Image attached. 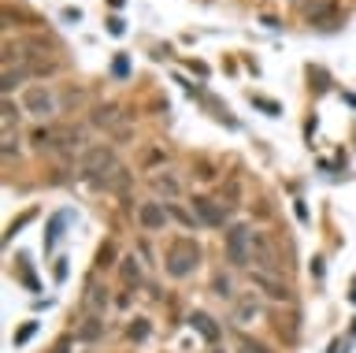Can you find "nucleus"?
Masks as SVG:
<instances>
[{
    "instance_id": "nucleus-34",
    "label": "nucleus",
    "mask_w": 356,
    "mask_h": 353,
    "mask_svg": "<svg viewBox=\"0 0 356 353\" xmlns=\"http://www.w3.org/2000/svg\"><path fill=\"white\" fill-rule=\"evenodd\" d=\"M211 353H222V350H219V346H211Z\"/></svg>"
},
{
    "instance_id": "nucleus-30",
    "label": "nucleus",
    "mask_w": 356,
    "mask_h": 353,
    "mask_svg": "<svg viewBox=\"0 0 356 353\" xmlns=\"http://www.w3.org/2000/svg\"><path fill=\"white\" fill-rule=\"evenodd\" d=\"M127 71H130V63H127V56H119V60H115V74H119V79H127Z\"/></svg>"
},
{
    "instance_id": "nucleus-11",
    "label": "nucleus",
    "mask_w": 356,
    "mask_h": 353,
    "mask_svg": "<svg viewBox=\"0 0 356 353\" xmlns=\"http://www.w3.org/2000/svg\"><path fill=\"white\" fill-rule=\"evenodd\" d=\"M115 275H119V286H122V290L134 294V290L145 283V264H141V257H122V264L115 268Z\"/></svg>"
},
{
    "instance_id": "nucleus-5",
    "label": "nucleus",
    "mask_w": 356,
    "mask_h": 353,
    "mask_svg": "<svg viewBox=\"0 0 356 353\" xmlns=\"http://www.w3.org/2000/svg\"><path fill=\"white\" fill-rule=\"evenodd\" d=\"M189 208H193V216H197L200 227H211V230L227 227V205H219L216 197H193Z\"/></svg>"
},
{
    "instance_id": "nucleus-26",
    "label": "nucleus",
    "mask_w": 356,
    "mask_h": 353,
    "mask_svg": "<svg viewBox=\"0 0 356 353\" xmlns=\"http://www.w3.org/2000/svg\"><path fill=\"white\" fill-rule=\"evenodd\" d=\"M15 157H19V138L4 130V160H15Z\"/></svg>"
},
{
    "instance_id": "nucleus-17",
    "label": "nucleus",
    "mask_w": 356,
    "mask_h": 353,
    "mask_svg": "<svg viewBox=\"0 0 356 353\" xmlns=\"http://www.w3.org/2000/svg\"><path fill=\"white\" fill-rule=\"evenodd\" d=\"M111 305V297H108V290L100 283H89V294H86V308L93 316H104V308Z\"/></svg>"
},
{
    "instance_id": "nucleus-16",
    "label": "nucleus",
    "mask_w": 356,
    "mask_h": 353,
    "mask_svg": "<svg viewBox=\"0 0 356 353\" xmlns=\"http://www.w3.org/2000/svg\"><path fill=\"white\" fill-rule=\"evenodd\" d=\"M104 186H108V190L115 194V197H130L134 175H130V171H127V168H122V164H119V168H115V171L108 175V182H104Z\"/></svg>"
},
{
    "instance_id": "nucleus-1",
    "label": "nucleus",
    "mask_w": 356,
    "mask_h": 353,
    "mask_svg": "<svg viewBox=\"0 0 356 353\" xmlns=\"http://www.w3.org/2000/svg\"><path fill=\"white\" fill-rule=\"evenodd\" d=\"M200 264H204V249H200V242L193 235H175L163 246V272L171 279H189Z\"/></svg>"
},
{
    "instance_id": "nucleus-2",
    "label": "nucleus",
    "mask_w": 356,
    "mask_h": 353,
    "mask_svg": "<svg viewBox=\"0 0 356 353\" xmlns=\"http://www.w3.org/2000/svg\"><path fill=\"white\" fill-rule=\"evenodd\" d=\"M119 168V160H115V149L111 146H89L82 149V179L89 182H108V175Z\"/></svg>"
},
{
    "instance_id": "nucleus-15",
    "label": "nucleus",
    "mask_w": 356,
    "mask_h": 353,
    "mask_svg": "<svg viewBox=\"0 0 356 353\" xmlns=\"http://www.w3.org/2000/svg\"><path fill=\"white\" fill-rule=\"evenodd\" d=\"M78 338H82L86 346H93V342L104 338V316H93V313H89V316L82 320V327H78Z\"/></svg>"
},
{
    "instance_id": "nucleus-4",
    "label": "nucleus",
    "mask_w": 356,
    "mask_h": 353,
    "mask_svg": "<svg viewBox=\"0 0 356 353\" xmlns=\"http://www.w3.org/2000/svg\"><path fill=\"white\" fill-rule=\"evenodd\" d=\"M22 112L33 116V119H52L60 112V101L52 97L49 86H26V90H22Z\"/></svg>"
},
{
    "instance_id": "nucleus-31",
    "label": "nucleus",
    "mask_w": 356,
    "mask_h": 353,
    "mask_svg": "<svg viewBox=\"0 0 356 353\" xmlns=\"http://www.w3.org/2000/svg\"><path fill=\"white\" fill-rule=\"evenodd\" d=\"M71 346H74L71 338H60V342H56V350H52V353H71Z\"/></svg>"
},
{
    "instance_id": "nucleus-21",
    "label": "nucleus",
    "mask_w": 356,
    "mask_h": 353,
    "mask_svg": "<svg viewBox=\"0 0 356 353\" xmlns=\"http://www.w3.org/2000/svg\"><path fill=\"white\" fill-rule=\"evenodd\" d=\"M211 294L222 297V301H234V297H238V294H234V283H230L227 272H216V275H211Z\"/></svg>"
},
{
    "instance_id": "nucleus-22",
    "label": "nucleus",
    "mask_w": 356,
    "mask_h": 353,
    "mask_svg": "<svg viewBox=\"0 0 356 353\" xmlns=\"http://www.w3.org/2000/svg\"><path fill=\"white\" fill-rule=\"evenodd\" d=\"M149 335H152V320H145V316L130 320V327H127V338H130V342H145Z\"/></svg>"
},
{
    "instance_id": "nucleus-27",
    "label": "nucleus",
    "mask_w": 356,
    "mask_h": 353,
    "mask_svg": "<svg viewBox=\"0 0 356 353\" xmlns=\"http://www.w3.org/2000/svg\"><path fill=\"white\" fill-rule=\"evenodd\" d=\"M33 216H38V212H33V208H30V212H22V216L15 219V223H11V227H8V235H4V238L11 242V238H15V235H19V230H22V227H26V223H30V219H33Z\"/></svg>"
},
{
    "instance_id": "nucleus-20",
    "label": "nucleus",
    "mask_w": 356,
    "mask_h": 353,
    "mask_svg": "<svg viewBox=\"0 0 356 353\" xmlns=\"http://www.w3.org/2000/svg\"><path fill=\"white\" fill-rule=\"evenodd\" d=\"M15 23H22V26H41V15H33V12H26V8H22V12H19V8H4V26L11 30V26H15Z\"/></svg>"
},
{
    "instance_id": "nucleus-14",
    "label": "nucleus",
    "mask_w": 356,
    "mask_h": 353,
    "mask_svg": "<svg viewBox=\"0 0 356 353\" xmlns=\"http://www.w3.org/2000/svg\"><path fill=\"white\" fill-rule=\"evenodd\" d=\"M30 79H33V74H30L26 63H15V68H4V86H0V90H4V97H11L15 90H22Z\"/></svg>"
},
{
    "instance_id": "nucleus-12",
    "label": "nucleus",
    "mask_w": 356,
    "mask_h": 353,
    "mask_svg": "<svg viewBox=\"0 0 356 353\" xmlns=\"http://www.w3.org/2000/svg\"><path fill=\"white\" fill-rule=\"evenodd\" d=\"M189 327H193L197 335L208 342V346H219L222 331H219V324H216V320H211L208 313H200V308H197V313H189Z\"/></svg>"
},
{
    "instance_id": "nucleus-32",
    "label": "nucleus",
    "mask_w": 356,
    "mask_h": 353,
    "mask_svg": "<svg viewBox=\"0 0 356 353\" xmlns=\"http://www.w3.org/2000/svg\"><path fill=\"white\" fill-rule=\"evenodd\" d=\"M323 272H327V268H323V257H316V260H312V275H316V279H323Z\"/></svg>"
},
{
    "instance_id": "nucleus-28",
    "label": "nucleus",
    "mask_w": 356,
    "mask_h": 353,
    "mask_svg": "<svg viewBox=\"0 0 356 353\" xmlns=\"http://www.w3.org/2000/svg\"><path fill=\"white\" fill-rule=\"evenodd\" d=\"M33 335H38V324H33V320H30L26 327H19V331H15V346H22V342H30Z\"/></svg>"
},
{
    "instance_id": "nucleus-9",
    "label": "nucleus",
    "mask_w": 356,
    "mask_h": 353,
    "mask_svg": "<svg viewBox=\"0 0 356 353\" xmlns=\"http://www.w3.org/2000/svg\"><path fill=\"white\" fill-rule=\"evenodd\" d=\"M252 286L260 290V297H267V301H289V286L282 283V275L256 272V275H252Z\"/></svg>"
},
{
    "instance_id": "nucleus-3",
    "label": "nucleus",
    "mask_w": 356,
    "mask_h": 353,
    "mask_svg": "<svg viewBox=\"0 0 356 353\" xmlns=\"http://www.w3.org/2000/svg\"><path fill=\"white\" fill-rule=\"evenodd\" d=\"M222 246H227V260L234 268H252V227L249 223H230L227 235H222Z\"/></svg>"
},
{
    "instance_id": "nucleus-29",
    "label": "nucleus",
    "mask_w": 356,
    "mask_h": 353,
    "mask_svg": "<svg viewBox=\"0 0 356 353\" xmlns=\"http://www.w3.org/2000/svg\"><path fill=\"white\" fill-rule=\"evenodd\" d=\"M241 350H245V353H267L260 342H252V338H245V335H241Z\"/></svg>"
},
{
    "instance_id": "nucleus-7",
    "label": "nucleus",
    "mask_w": 356,
    "mask_h": 353,
    "mask_svg": "<svg viewBox=\"0 0 356 353\" xmlns=\"http://www.w3.org/2000/svg\"><path fill=\"white\" fill-rule=\"evenodd\" d=\"M86 146V138H82V127H74V123H56L49 130V149L56 152H74V149H82Z\"/></svg>"
},
{
    "instance_id": "nucleus-6",
    "label": "nucleus",
    "mask_w": 356,
    "mask_h": 353,
    "mask_svg": "<svg viewBox=\"0 0 356 353\" xmlns=\"http://www.w3.org/2000/svg\"><path fill=\"white\" fill-rule=\"evenodd\" d=\"M305 23L308 26H323V30H334L341 23V12H338V4L334 0H316V4H305Z\"/></svg>"
},
{
    "instance_id": "nucleus-23",
    "label": "nucleus",
    "mask_w": 356,
    "mask_h": 353,
    "mask_svg": "<svg viewBox=\"0 0 356 353\" xmlns=\"http://www.w3.org/2000/svg\"><path fill=\"white\" fill-rule=\"evenodd\" d=\"M115 119H119V108H115V104H111V108H108V104H100L93 123H97V127H108V123H115Z\"/></svg>"
},
{
    "instance_id": "nucleus-10",
    "label": "nucleus",
    "mask_w": 356,
    "mask_h": 353,
    "mask_svg": "<svg viewBox=\"0 0 356 353\" xmlns=\"http://www.w3.org/2000/svg\"><path fill=\"white\" fill-rule=\"evenodd\" d=\"M260 308H264L260 294H238L230 301V320L234 324H252V320L260 316Z\"/></svg>"
},
{
    "instance_id": "nucleus-13",
    "label": "nucleus",
    "mask_w": 356,
    "mask_h": 353,
    "mask_svg": "<svg viewBox=\"0 0 356 353\" xmlns=\"http://www.w3.org/2000/svg\"><path fill=\"white\" fill-rule=\"evenodd\" d=\"M149 186L160 197H167V201H178V197H182V182L175 179L171 171H156V175H149Z\"/></svg>"
},
{
    "instance_id": "nucleus-8",
    "label": "nucleus",
    "mask_w": 356,
    "mask_h": 353,
    "mask_svg": "<svg viewBox=\"0 0 356 353\" xmlns=\"http://www.w3.org/2000/svg\"><path fill=\"white\" fill-rule=\"evenodd\" d=\"M138 223H141V230H149V235L163 230L167 223H171V216H167V201H141L138 205Z\"/></svg>"
},
{
    "instance_id": "nucleus-19",
    "label": "nucleus",
    "mask_w": 356,
    "mask_h": 353,
    "mask_svg": "<svg viewBox=\"0 0 356 353\" xmlns=\"http://www.w3.org/2000/svg\"><path fill=\"white\" fill-rule=\"evenodd\" d=\"M167 216L175 219L178 227H186V230H197V216H193V208H186V205H178V201H167Z\"/></svg>"
},
{
    "instance_id": "nucleus-33",
    "label": "nucleus",
    "mask_w": 356,
    "mask_h": 353,
    "mask_svg": "<svg viewBox=\"0 0 356 353\" xmlns=\"http://www.w3.org/2000/svg\"><path fill=\"white\" fill-rule=\"evenodd\" d=\"M108 30H111V34H122L127 26H122V19H108Z\"/></svg>"
},
{
    "instance_id": "nucleus-24",
    "label": "nucleus",
    "mask_w": 356,
    "mask_h": 353,
    "mask_svg": "<svg viewBox=\"0 0 356 353\" xmlns=\"http://www.w3.org/2000/svg\"><path fill=\"white\" fill-rule=\"evenodd\" d=\"M15 123H19V104L11 97H4V130H11Z\"/></svg>"
},
{
    "instance_id": "nucleus-18",
    "label": "nucleus",
    "mask_w": 356,
    "mask_h": 353,
    "mask_svg": "<svg viewBox=\"0 0 356 353\" xmlns=\"http://www.w3.org/2000/svg\"><path fill=\"white\" fill-rule=\"evenodd\" d=\"M122 257H119V246L115 242H100L97 249V272H108V268H119Z\"/></svg>"
},
{
    "instance_id": "nucleus-25",
    "label": "nucleus",
    "mask_w": 356,
    "mask_h": 353,
    "mask_svg": "<svg viewBox=\"0 0 356 353\" xmlns=\"http://www.w3.org/2000/svg\"><path fill=\"white\" fill-rule=\"evenodd\" d=\"M60 230H63V216L60 219H56V223H49V238H44V249H49L52 253V246H56V242H60L63 235H60Z\"/></svg>"
},
{
    "instance_id": "nucleus-35",
    "label": "nucleus",
    "mask_w": 356,
    "mask_h": 353,
    "mask_svg": "<svg viewBox=\"0 0 356 353\" xmlns=\"http://www.w3.org/2000/svg\"><path fill=\"white\" fill-rule=\"evenodd\" d=\"M353 301H356V290H353Z\"/></svg>"
}]
</instances>
